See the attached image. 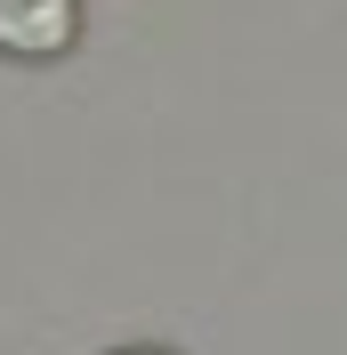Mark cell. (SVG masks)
Returning <instances> with one entry per match:
<instances>
[{
  "mask_svg": "<svg viewBox=\"0 0 347 355\" xmlns=\"http://www.w3.org/2000/svg\"><path fill=\"white\" fill-rule=\"evenodd\" d=\"M73 41V0H0V49L8 57H57Z\"/></svg>",
  "mask_w": 347,
  "mask_h": 355,
  "instance_id": "cell-1",
  "label": "cell"
}]
</instances>
